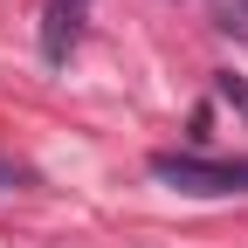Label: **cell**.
Here are the masks:
<instances>
[{"mask_svg":"<svg viewBox=\"0 0 248 248\" xmlns=\"http://www.w3.org/2000/svg\"><path fill=\"white\" fill-rule=\"evenodd\" d=\"M0 186H21V172H14V166H7V159H0Z\"/></svg>","mask_w":248,"mask_h":248,"instance_id":"277c9868","label":"cell"},{"mask_svg":"<svg viewBox=\"0 0 248 248\" xmlns=\"http://www.w3.org/2000/svg\"><path fill=\"white\" fill-rule=\"evenodd\" d=\"M83 28H90V0H48V14H42V55L48 62H69L83 48Z\"/></svg>","mask_w":248,"mask_h":248,"instance_id":"7a4b0ae2","label":"cell"},{"mask_svg":"<svg viewBox=\"0 0 248 248\" xmlns=\"http://www.w3.org/2000/svg\"><path fill=\"white\" fill-rule=\"evenodd\" d=\"M152 179H166L172 193H248V159H200V152H152Z\"/></svg>","mask_w":248,"mask_h":248,"instance_id":"6da1fadb","label":"cell"},{"mask_svg":"<svg viewBox=\"0 0 248 248\" xmlns=\"http://www.w3.org/2000/svg\"><path fill=\"white\" fill-rule=\"evenodd\" d=\"M221 97H228L234 110H248V83H241V76H221Z\"/></svg>","mask_w":248,"mask_h":248,"instance_id":"3957f363","label":"cell"}]
</instances>
